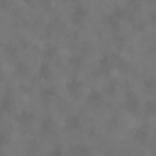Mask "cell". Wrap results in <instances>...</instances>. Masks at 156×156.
Masks as SVG:
<instances>
[{
    "mask_svg": "<svg viewBox=\"0 0 156 156\" xmlns=\"http://www.w3.org/2000/svg\"><path fill=\"white\" fill-rule=\"evenodd\" d=\"M39 134H41V136H54V134H56V122H54V117H41V119H39Z\"/></svg>",
    "mask_w": 156,
    "mask_h": 156,
    "instance_id": "cell-1",
    "label": "cell"
},
{
    "mask_svg": "<svg viewBox=\"0 0 156 156\" xmlns=\"http://www.w3.org/2000/svg\"><path fill=\"white\" fill-rule=\"evenodd\" d=\"M71 17H73V22H76V24H83V22H85V17H88V10H85V5H73V10H71Z\"/></svg>",
    "mask_w": 156,
    "mask_h": 156,
    "instance_id": "cell-2",
    "label": "cell"
},
{
    "mask_svg": "<svg viewBox=\"0 0 156 156\" xmlns=\"http://www.w3.org/2000/svg\"><path fill=\"white\" fill-rule=\"evenodd\" d=\"M122 17H124V12H122L119 7H115V10H110V15H107V24H110L112 29H117V27L122 24Z\"/></svg>",
    "mask_w": 156,
    "mask_h": 156,
    "instance_id": "cell-3",
    "label": "cell"
},
{
    "mask_svg": "<svg viewBox=\"0 0 156 156\" xmlns=\"http://www.w3.org/2000/svg\"><path fill=\"white\" fill-rule=\"evenodd\" d=\"M63 127H66L68 132H78V129L83 127V122H80V117H78V115H66V119H63Z\"/></svg>",
    "mask_w": 156,
    "mask_h": 156,
    "instance_id": "cell-4",
    "label": "cell"
},
{
    "mask_svg": "<svg viewBox=\"0 0 156 156\" xmlns=\"http://www.w3.org/2000/svg\"><path fill=\"white\" fill-rule=\"evenodd\" d=\"M149 134H151L149 124H139V127L134 129V139H136L139 144H146V141H149Z\"/></svg>",
    "mask_w": 156,
    "mask_h": 156,
    "instance_id": "cell-5",
    "label": "cell"
},
{
    "mask_svg": "<svg viewBox=\"0 0 156 156\" xmlns=\"http://www.w3.org/2000/svg\"><path fill=\"white\" fill-rule=\"evenodd\" d=\"M112 66H117V56H112V54H105V56L100 58V71H102V73H107Z\"/></svg>",
    "mask_w": 156,
    "mask_h": 156,
    "instance_id": "cell-6",
    "label": "cell"
},
{
    "mask_svg": "<svg viewBox=\"0 0 156 156\" xmlns=\"http://www.w3.org/2000/svg\"><path fill=\"white\" fill-rule=\"evenodd\" d=\"M32 122H34V112H32V110H22V112L17 115V124H20V127H29Z\"/></svg>",
    "mask_w": 156,
    "mask_h": 156,
    "instance_id": "cell-7",
    "label": "cell"
},
{
    "mask_svg": "<svg viewBox=\"0 0 156 156\" xmlns=\"http://www.w3.org/2000/svg\"><path fill=\"white\" fill-rule=\"evenodd\" d=\"M102 105V93L100 90H90L88 93V107H100Z\"/></svg>",
    "mask_w": 156,
    "mask_h": 156,
    "instance_id": "cell-8",
    "label": "cell"
},
{
    "mask_svg": "<svg viewBox=\"0 0 156 156\" xmlns=\"http://www.w3.org/2000/svg\"><path fill=\"white\" fill-rule=\"evenodd\" d=\"M71 156H93V151L85 144H76V146H71Z\"/></svg>",
    "mask_w": 156,
    "mask_h": 156,
    "instance_id": "cell-9",
    "label": "cell"
},
{
    "mask_svg": "<svg viewBox=\"0 0 156 156\" xmlns=\"http://www.w3.org/2000/svg\"><path fill=\"white\" fill-rule=\"evenodd\" d=\"M66 90H68L71 95H78V93L83 90V83H80V80H76V78H71V80L66 83Z\"/></svg>",
    "mask_w": 156,
    "mask_h": 156,
    "instance_id": "cell-10",
    "label": "cell"
},
{
    "mask_svg": "<svg viewBox=\"0 0 156 156\" xmlns=\"http://www.w3.org/2000/svg\"><path fill=\"white\" fill-rule=\"evenodd\" d=\"M124 107H127L129 112H134V110H139V98H136L134 93H129V95H127V100H124Z\"/></svg>",
    "mask_w": 156,
    "mask_h": 156,
    "instance_id": "cell-11",
    "label": "cell"
},
{
    "mask_svg": "<svg viewBox=\"0 0 156 156\" xmlns=\"http://www.w3.org/2000/svg\"><path fill=\"white\" fill-rule=\"evenodd\" d=\"M12 110V98H2V102H0V112H10Z\"/></svg>",
    "mask_w": 156,
    "mask_h": 156,
    "instance_id": "cell-12",
    "label": "cell"
},
{
    "mask_svg": "<svg viewBox=\"0 0 156 156\" xmlns=\"http://www.w3.org/2000/svg\"><path fill=\"white\" fill-rule=\"evenodd\" d=\"M49 156H63V146H58V144H54V146L49 149Z\"/></svg>",
    "mask_w": 156,
    "mask_h": 156,
    "instance_id": "cell-13",
    "label": "cell"
},
{
    "mask_svg": "<svg viewBox=\"0 0 156 156\" xmlns=\"http://www.w3.org/2000/svg\"><path fill=\"white\" fill-rule=\"evenodd\" d=\"M144 90H146L149 95L154 93V78H146V80H144Z\"/></svg>",
    "mask_w": 156,
    "mask_h": 156,
    "instance_id": "cell-14",
    "label": "cell"
},
{
    "mask_svg": "<svg viewBox=\"0 0 156 156\" xmlns=\"http://www.w3.org/2000/svg\"><path fill=\"white\" fill-rule=\"evenodd\" d=\"M71 66H73V68H76V66L80 68V66H83V61H80V56H71Z\"/></svg>",
    "mask_w": 156,
    "mask_h": 156,
    "instance_id": "cell-15",
    "label": "cell"
},
{
    "mask_svg": "<svg viewBox=\"0 0 156 156\" xmlns=\"http://www.w3.org/2000/svg\"><path fill=\"white\" fill-rule=\"evenodd\" d=\"M144 110H146V115H151V112L156 110V105H154V100H149V102L144 105Z\"/></svg>",
    "mask_w": 156,
    "mask_h": 156,
    "instance_id": "cell-16",
    "label": "cell"
},
{
    "mask_svg": "<svg viewBox=\"0 0 156 156\" xmlns=\"http://www.w3.org/2000/svg\"><path fill=\"white\" fill-rule=\"evenodd\" d=\"M15 71H17V76H24V73H27V66H24V63H17Z\"/></svg>",
    "mask_w": 156,
    "mask_h": 156,
    "instance_id": "cell-17",
    "label": "cell"
},
{
    "mask_svg": "<svg viewBox=\"0 0 156 156\" xmlns=\"http://www.w3.org/2000/svg\"><path fill=\"white\" fill-rule=\"evenodd\" d=\"M51 95H54V90H44V93H41V100H44V102H49V100H51Z\"/></svg>",
    "mask_w": 156,
    "mask_h": 156,
    "instance_id": "cell-18",
    "label": "cell"
},
{
    "mask_svg": "<svg viewBox=\"0 0 156 156\" xmlns=\"http://www.w3.org/2000/svg\"><path fill=\"white\" fill-rule=\"evenodd\" d=\"M54 54H56V49H54V46H46V49H44V56H46V58H49V56H54Z\"/></svg>",
    "mask_w": 156,
    "mask_h": 156,
    "instance_id": "cell-19",
    "label": "cell"
},
{
    "mask_svg": "<svg viewBox=\"0 0 156 156\" xmlns=\"http://www.w3.org/2000/svg\"><path fill=\"white\" fill-rule=\"evenodd\" d=\"M7 141H10V136H7V134H5V132H0V146H5V144H7Z\"/></svg>",
    "mask_w": 156,
    "mask_h": 156,
    "instance_id": "cell-20",
    "label": "cell"
},
{
    "mask_svg": "<svg viewBox=\"0 0 156 156\" xmlns=\"http://www.w3.org/2000/svg\"><path fill=\"white\" fill-rule=\"evenodd\" d=\"M112 90H117V83L115 80H107V93H112Z\"/></svg>",
    "mask_w": 156,
    "mask_h": 156,
    "instance_id": "cell-21",
    "label": "cell"
},
{
    "mask_svg": "<svg viewBox=\"0 0 156 156\" xmlns=\"http://www.w3.org/2000/svg\"><path fill=\"white\" fill-rule=\"evenodd\" d=\"M129 5H132V7H139V5H141V0H129Z\"/></svg>",
    "mask_w": 156,
    "mask_h": 156,
    "instance_id": "cell-22",
    "label": "cell"
},
{
    "mask_svg": "<svg viewBox=\"0 0 156 156\" xmlns=\"http://www.w3.org/2000/svg\"><path fill=\"white\" fill-rule=\"evenodd\" d=\"M0 156H5V154H0Z\"/></svg>",
    "mask_w": 156,
    "mask_h": 156,
    "instance_id": "cell-23",
    "label": "cell"
}]
</instances>
